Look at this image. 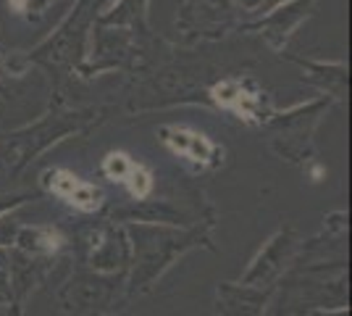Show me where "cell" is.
Segmentation results:
<instances>
[{
  "mask_svg": "<svg viewBox=\"0 0 352 316\" xmlns=\"http://www.w3.org/2000/svg\"><path fill=\"white\" fill-rule=\"evenodd\" d=\"M45 185H47L56 196L74 203L76 209L95 211L100 206V190L92 187V185H85L82 180H76L72 171H63V169L47 171V174H45Z\"/></svg>",
  "mask_w": 352,
  "mask_h": 316,
  "instance_id": "obj_1",
  "label": "cell"
},
{
  "mask_svg": "<svg viewBox=\"0 0 352 316\" xmlns=\"http://www.w3.org/2000/svg\"><path fill=\"white\" fill-rule=\"evenodd\" d=\"M163 140L174 148L176 153H182V156H187L192 161H197V164H206L213 158V143L208 140L206 135H200V132H192V129H166L163 132Z\"/></svg>",
  "mask_w": 352,
  "mask_h": 316,
  "instance_id": "obj_2",
  "label": "cell"
},
{
  "mask_svg": "<svg viewBox=\"0 0 352 316\" xmlns=\"http://www.w3.org/2000/svg\"><path fill=\"white\" fill-rule=\"evenodd\" d=\"M213 98L216 103L223 105V108H232L234 114L245 116V119H252L255 111H258V95L255 92H248L239 82L234 79H226L213 87Z\"/></svg>",
  "mask_w": 352,
  "mask_h": 316,
  "instance_id": "obj_3",
  "label": "cell"
},
{
  "mask_svg": "<svg viewBox=\"0 0 352 316\" xmlns=\"http://www.w3.org/2000/svg\"><path fill=\"white\" fill-rule=\"evenodd\" d=\"M126 187L132 190L134 198H145L150 196V190H153V177H150V171H147L145 166L140 164H132L129 169V174H126Z\"/></svg>",
  "mask_w": 352,
  "mask_h": 316,
  "instance_id": "obj_4",
  "label": "cell"
},
{
  "mask_svg": "<svg viewBox=\"0 0 352 316\" xmlns=\"http://www.w3.org/2000/svg\"><path fill=\"white\" fill-rule=\"evenodd\" d=\"M132 164L134 161L126 156V153H108V156H105L103 171L111 177V180L124 182L126 180V174H129V169H132Z\"/></svg>",
  "mask_w": 352,
  "mask_h": 316,
  "instance_id": "obj_5",
  "label": "cell"
},
{
  "mask_svg": "<svg viewBox=\"0 0 352 316\" xmlns=\"http://www.w3.org/2000/svg\"><path fill=\"white\" fill-rule=\"evenodd\" d=\"M8 6H11L14 11H19V14H21V11L27 8V0H8Z\"/></svg>",
  "mask_w": 352,
  "mask_h": 316,
  "instance_id": "obj_6",
  "label": "cell"
}]
</instances>
